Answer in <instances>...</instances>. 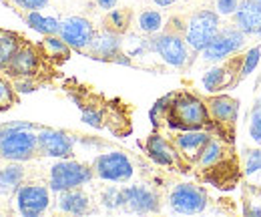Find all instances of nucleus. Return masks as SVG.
I'll list each match as a JSON object with an SVG mask.
<instances>
[{"label": "nucleus", "instance_id": "f257e3e1", "mask_svg": "<svg viewBox=\"0 0 261 217\" xmlns=\"http://www.w3.org/2000/svg\"><path fill=\"white\" fill-rule=\"evenodd\" d=\"M36 125L33 123H6L0 127V159L24 163L38 153Z\"/></svg>", "mask_w": 261, "mask_h": 217}, {"label": "nucleus", "instance_id": "f03ea898", "mask_svg": "<svg viewBox=\"0 0 261 217\" xmlns=\"http://www.w3.org/2000/svg\"><path fill=\"white\" fill-rule=\"evenodd\" d=\"M165 121L171 129H177V131L205 129L213 123L207 109V101H201L199 97L191 93H177L173 97V103Z\"/></svg>", "mask_w": 261, "mask_h": 217}, {"label": "nucleus", "instance_id": "7ed1b4c3", "mask_svg": "<svg viewBox=\"0 0 261 217\" xmlns=\"http://www.w3.org/2000/svg\"><path fill=\"white\" fill-rule=\"evenodd\" d=\"M93 177H95L93 167L79 163L70 157L57 159V163H53V167L48 171V187H50V191L61 193V191L87 185L89 181H93Z\"/></svg>", "mask_w": 261, "mask_h": 217}, {"label": "nucleus", "instance_id": "20e7f679", "mask_svg": "<svg viewBox=\"0 0 261 217\" xmlns=\"http://www.w3.org/2000/svg\"><path fill=\"white\" fill-rule=\"evenodd\" d=\"M219 29H221V22H219V14L215 10H197L187 20L185 40L191 51L201 53L217 36Z\"/></svg>", "mask_w": 261, "mask_h": 217}, {"label": "nucleus", "instance_id": "39448f33", "mask_svg": "<svg viewBox=\"0 0 261 217\" xmlns=\"http://www.w3.org/2000/svg\"><path fill=\"white\" fill-rule=\"evenodd\" d=\"M245 32H241L235 25H229V27H223L219 29L217 36L201 51L203 55V61L207 62H223L227 61L231 55L239 53L243 46H245Z\"/></svg>", "mask_w": 261, "mask_h": 217}, {"label": "nucleus", "instance_id": "423d86ee", "mask_svg": "<svg viewBox=\"0 0 261 217\" xmlns=\"http://www.w3.org/2000/svg\"><path fill=\"white\" fill-rule=\"evenodd\" d=\"M209 197L203 187L195 183H179L169 193V207L179 215H197L207 209Z\"/></svg>", "mask_w": 261, "mask_h": 217}, {"label": "nucleus", "instance_id": "0eeeda50", "mask_svg": "<svg viewBox=\"0 0 261 217\" xmlns=\"http://www.w3.org/2000/svg\"><path fill=\"white\" fill-rule=\"evenodd\" d=\"M93 171L95 177L109 181V183H127L130 181L135 167L133 161L121 151H109V153H100L93 163Z\"/></svg>", "mask_w": 261, "mask_h": 217}, {"label": "nucleus", "instance_id": "6e6552de", "mask_svg": "<svg viewBox=\"0 0 261 217\" xmlns=\"http://www.w3.org/2000/svg\"><path fill=\"white\" fill-rule=\"evenodd\" d=\"M151 49L161 57V61L169 66L181 68L189 61V44L185 36L177 32H159L151 38Z\"/></svg>", "mask_w": 261, "mask_h": 217}, {"label": "nucleus", "instance_id": "1a4fd4ad", "mask_svg": "<svg viewBox=\"0 0 261 217\" xmlns=\"http://www.w3.org/2000/svg\"><path fill=\"white\" fill-rule=\"evenodd\" d=\"M14 195H16V209L22 217L42 215L50 205V187L38 183L20 185Z\"/></svg>", "mask_w": 261, "mask_h": 217}, {"label": "nucleus", "instance_id": "9d476101", "mask_svg": "<svg viewBox=\"0 0 261 217\" xmlns=\"http://www.w3.org/2000/svg\"><path fill=\"white\" fill-rule=\"evenodd\" d=\"M59 36L65 40L66 44L74 51H85L93 44L97 31L93 27V22L85 16H66L65 20H61V31Z\"/></svg>", "mask_w": 261, "mask_h": 217}, {"label": "nucleus", "instance_id": "9b49d317", "mask_svg": "<svg viewBox=\"0 0 261 217\" xmlns=\"http://www.w3.org/2000/svg\"><path fill=\"white\" fill-rule=\"evenodd\" d=\"M38 153L53 159H68L74 153V137L59 129H38Z\"/></svg>", "mask_w": 261, "mask_h": 217}, {"label": "nucleus", "instance_id": "f8f14e48", "mask_svg": "<svg viewBox=\"0 0 261 217\" xmlns=\"http://www.w3.org/2000/svg\"><path fill=\"white\" fill-rule=\"evenodd\" d=\"M123 209L130 213H157L161 209L159 195L145 185L123 187Z\"/></svg>", "mask_w": 261, "mask_h": 217}, {"label": "nucleus", "instance_id": "ddd939ff", "mask_svg": "<svg viewBox=\"0 0 261 217\" xmlns=\"http://www.w3.org/2000/svg\"><path fill=\"white\" fill-rule=\"evenodd\" d=\"M233 18H235L233 25L241 32L261 36V2H257V0H241Z\"/></svg>", "mask_w": 261, "mask_h": 217}, {"label": "nucleus", "instance_id": "4468645a", "mask_svg": "<svg viewBox=\"0 0 261 217\" xmlns=\"http://www.w3.org/2000/svg\"><path fill=\"white\" fill-rule=\"evenodd\" d=\"M207 109L213 123L233 125L239 115V101L229 94H213L211 99H207Z\"/></svg>", "mask_w": 261, "mask_h": 217}, {"label": "nucleus", "instance_id": "2eb2a0df", "mask_svg": "<svg viewBox=\"0 0 261 217\" xmlns=\"http://www.w3.org/2000/svg\"><path fill=\"white\" fill-rule=\"evenodd\" d=\"M209 139H211V133L205 131V129H185V131H179V133L175 135L173 145H175V149L179 151V155L195 161L197 153L201 151V147H203Z\"/></svg>", "mask_w": 261, "mask_h": 217}, {"label": "nucleus", "instance_id": "dca6fc26", "mask_svg": "<svg viewBox=\"0 0 261 217\" xmlns=\"http://www.w3.org/2000/svg\"><path fill=\"white\" fill-rule=\"evenodd\" d=\"M145 151H147V155L151 157L153 163H157L161 167H175L177 161H179V151L175 149V145H171L159 133H153L147 139Z\"/></svg>", "mask_w": 261, "mask_h": 217}, {"label": "nucleus", "instance_id": "f3484780", "mask_svg": "<svg viewBox=\"0 0 261 217\" xmlns=\"http://www.w3.org/2000/svg\"><path fill=\"white\" fill-rule=\"evenodd\" d=\"M40 64V57L36 53V49L31 44H20V49L16 51V55L12 57L10 64L6 66V70L16 79V77H34Z\"/></svg>", "mask_w": 261, "mask_h": 217}, {"label": "nucleus", "instance_id": "a211bd4d", "mask_svg": "<svg viewBox=\"0 0 261 217\" xmlns=\"http://www.w3.org/2000/svg\"><path fill=\"white\" fill-rule=\"evenodd\" d=\"M123 49V38L121 34L111 29H105L102 32H97L93 44L89 46L91 55L97 59H105V61H113Z\"/></svg>", "mask_w": 261, "mask_h": 217}, {"label": "nucleus", "instance_id": "6ab92c4d", "mask_svg": "<svg viewBox=\"0 0 261 217\" xmlns=\"http://www.w3.org/2000/svg\"><path fill=\"white\" fill-rule=\"evenodd\" d=\"M57 207H59V211L68 213V215H85L91 207V197L81 187L61 191L59 199H57Z\"/></svg>", "mask_w": 261, "mask_h": 217}, {"label": "nucleus", "instance_id": "aec40b11", "mask_svg": "<svg viewBox=\"0 0 261 217\" xmlns=\"http://www.w3.org/2000/svg\"><path fill=\"white\" fill-rule=\"evenodd\" d=\"M235 81V73H231V64H221L217 62L213 68H209L203 79H201V85H203V91L215 94L223 89H227L229 85Z\"/></svg>", "mask_w": 261, "mask_h": 217}, {"label": "nucleus", "instance_id": "412c9836", "mask_svg": "<svg viewBox=\"0 0 261 217\" xmlns=\"http://www.w3.org/2000/svg\"><path fill=\"white\" fill-rule=\"evenodd\" d=\"M225 153H227L225 143H223L221 139H217V137L211 135V139H209V141L201 147V151L197 153V157H195L197 167H199V169H215V167H219V165L223 163Z\"/></svg>", "mask_w": 261, "mask_h": 217}, {"label": "nucleus", "instance_id": "4be33fe9", "mask_svg": "<svg viewBox=\"0 0 261 217\" xmlns=\"http://www.w3.org/2000/svg\"><path fill=\"white\" fill-rule=\"evenodd\" d=\"M24 179V169L20 163L10 161V165L0 167V195L8 197L12 193H16Z\"/></svg>", "mask_w": 261, "mask_h": 217}, {"label": "nucleus", "instance_id": "5701e85b", "mask_svg": "<svg viewBox=\"0 0 261 217\" xmlns=\"http://www.w3.org/2000/svg\"><path fill=\"white\" fill-rule=\"evenodd\" d=\"M27 25L42 36L59 34V31H61V20L55 16H44V14H40V10H33L27 14Z\"/></svg>", "mask_w": 261, "mask_h": 217}, {"label": "nucleus", "instance_id": "b1692460", "mask_svg": "<svg viewBox=\"0 0 261 217\" xmlns=\"http://www.w3.org/2000/svg\"><path fill=\"white\" fill-rule=\"evenodd\" d=\"M20 49V38L14 32H0V70H6L12 57Z\"/></svg>", "mask_w": 261, "mask_h": 217}, {"label": "nucleus", "instance_id": "393cba45", "mask_svg": "<svg viewBox=\"0 0 261 217\" xmlns=\"http://www.w3.org/2000/svg\"><path fill=\"white\" fill-rule=\"evenodd\" d=\"M137 27H139L141 32L153 36V34H159V32L163 31L165 18L159 10H143L139 14V18H137Z\"/></svg>", "mask_w": 261, "mask_h": 217}, {"label": "nucleus", "instance_id": "a878e982", "mask_svg": "<svg viewBox=\"0 0 261 217\" xmlns=\"http://www.w3.org/2000/svg\"><path fill=\"white\" fill-rule=\"evenodd\" d=\"M261 62V46H253L245 53L243 61H241V68H239V81L241 79H247Z\"/></svg>", "mask_w": 261, "mask_h": 217}, {"label": "nucleus", "instance_id": "bb28decb", "mask_svg": "<svg viewBox=\"0 0 261 217\" xmlns=\"http://www.w3.org/2000/svg\"><path fill=\"white\" fill-rule=\"evenodd\" d=\"M129 18H130L129 10H125V8H115V10H111L109 16H107V22H109L107 29L123 34V32L127 31V27H129Z\"/></svg>", "mask_w": 261, "mask_h": 217}, {"label": "nucleus", "instance_id": "cd10ccee", "mask_svg": "<svg viewBox=\"0 0 261 217\" xmlns=\"http://www.w3.org/2000/svg\"><path fill=\"white\" fill-rule=\"evenodd\" d=\"M42 46H44V51H46L48 55H53V57H66V55L70 53V46L66 44L65 40H63L59 34L44 36Z\"/></svg>", "mask_w": 261, "mask_h": 217}, {"label": "nucleus", "instance_id": "c85d7f7f", "mask_svg": "<svg viewBox=\"0 0 261 217\" xmlns=\"http://www.w3.org/2000/svg\"><path fill=\"white\" fill-rule=\"evenodd\" d=\"M100 203L107 209H123V187H107L100 193Z\"/></svg>", "mask_w": 261, "mask_h": 217}, {"label": "nucleus", "instance_id": "c756f323", "mask_svg": "<svg viewBox=\"0 0 261 217\" xmlns=\"http://www.w3.org/2000/svg\"><path fill=\"white\" fill-rule=\"evenodd\" d=\"M173 97H175V94H167V97H161V99H159V101L153 105V109H151L149 117H151V121H153L155 125H159L161 121H165V117H167V113H169V109H171Z\"/></svg>", "mask_w": 261, "mask_h": 217}, {"label": "nucleus", "instance_id": "7c9ffc66", "mask_svg": "<svg viewBox=\"0 0 261 217\" xmlns=\"http://www.w3.org/2000/svg\"><path fill=\"white\" fill-rule=\"evenodd\" d=\"M249 137L261 145V101H257L249 115Z\"/></svg>", "mask_w": 261, "mask_h": 217}, {"label": "nucleus", "instance_id": "2f4dec72", "mask_svg": "<svg viewBox=\"0 0 261 217\" xmlns=\"http://www.w3.org/2000/svg\"><path fill=\"white\" fill-rule=\"evenodd\" d=\"M245 173L251 175H259L261 173V149H251L245 153V165H243Z\"/></svg>", "mask_w": 261, "mask_h": 217}, {"label": "nucleus", "instance_id": "473e14b6", "mask_svg": "<svg viewBox=\"0 0 261 217\" xmlns=\"http://www.w3.org/2000/svg\"><path fill=\"white\" fill-rule=\"evenodd\" d=\"M102 113L95 109V107H83V123L91 125V127H95V129H102Z\"/></svg>", "mask_w": 261, "mask_h": 217}, {"label": "nucleus", "instance_id": "72a5a7b5", "mask_svg": "<svg viewBox=\"0 0 261 217\" xmlns=\"http://www.w3.org/2000/svg\"><path fill=\"white\" fill-rule=\"evenodd\" d=\"M241 0H215V12L219 16H233Z\"/></svg>", "mask_w": 261, "mask_h": 217}, {"label": "nucleus", "instance_id": "f704fd0d", "mask_svg": "<svg viewBox=\"0 0 261 217\" xmlns=\"http://www.w3.org/2000/svg\"><path fill=\"white\" fill-rule=\"evenodd\" d=\"M14 87L10 83H6L4 79H0V109L4 107H10L12 101H14Z\"/></svg>", "mask_w": 261, "mask_h": 217}, {"label": "nucleus", "instance_id": "c9c22d12", "mask_svg": "<svg viewBox=\"0 0 261 217\" xmlns=\"http://www.w3.org/2000/svg\"><path fill=\"white\" fill-rule=\"evenodd\" d=\"M12 87H14V91L16 93H33L34 89H36V83H34L33 77H16V81L12 83Z\"/></svg>", "mask_w": 261, "mask_h": 217}, {"label": "nucleus", "instance_id": "e433bc0d", "mask_svg": "<svg viewBox=\"0 0 261 217\" xmlns=\"http://www.w3.org/2000/svg\"><path fill=\"white\" fill-rule=\"evenodd\" d=\"M48 2H50V0H14V4H16L18 8L27 10V12L42 10V8H46V4H48Z\"/></svg>", "mask_w": 261, "mask_h": 217}, {"label": "nucleus", "instance_id": "4c0bfd02", "mask_svg": "<svg viewBox=\"0 0 261 217\" xmlns=\"http://www.w3.org/2000/svg\"><path fill=\"white\" fill-rule=\"evenodd\" d=\"M117 4H119V0H97V6L100 8V10H105V12L115 10Z\"/></svg>", "mask_w": 261, "mask_h": 217}, {"label": "nucleus", "instance_id": "58836bf2", "mask_svg": "<svg viewBox=\"0 0 261 217\" xmlns=\"http://www.w3.org/2000/svg\"><path fill=\"white\" fill-rule=\"evenodd\" d=\"M157 6H161V8H167V6H173L177 0H153Z\"/></svg>", "mask_w": 261, "mask_h": 217}, {"label": "nucleus", "instance_id": "ea45409f", "mask_svg": "<svg viewBox=\"0 0 261 217\" xmlns=\"http://www.w3.org/2000/svg\"><path fill=\"white\" fill-rule=\"evenodd\" d=\"M259 101H261V94H259Z\"/></svg>", "mask_w": 261, "mask_h": 217}, {"label": "nucleus", "instance_id": "a19ab883", "mask_svg": "<svg viewBox=\"0 0 261 217\" xmlns=\"http://www.w3.org/2000/svg\"><path fill=\"white\" fill-rule=\"evenodd\" d=\"M257 2H261V0H257Z\"/></svg>", "mask_w": 261, "mask_h": 217}, {"label": "nucleus", "instance_id": "79ce46f5", "mask_svg": "<svg viewBox=\"0 0 261 217\" xmlns=\"http://www.w3.org/2000/svg\"><path fill=\"white\" fill-rule=\"evenodd\" d=\"M0 32H2V31H0Z\"/></svg>", "mask_w": 261, "mask_h": 217}]
</instances>
